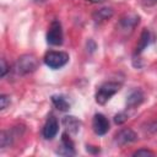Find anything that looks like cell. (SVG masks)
Here are the masks:
<instances>
[{
	"mask_svg": "<svg viewBox=\"0 0 157 157\" xmlns=\"http://www.w3.org/2000/svg\"><path fill=\"white\" fill-rule=\"evenodd\" d=\"M132 156H155V152L147 148H140L132 153Z\"/></svg>",
	"mask_w": 157,
	"mask_h": 157,
	"instance_id": "cell-18",
	"label": "cell"
},
{
	"mask_svg": "<svg viewBox=\"0 0 157 157\" xmlns=\"http://www.w3.org/2000/svg\"><path fill=\"white\" fill-rule=\"evenodd\" d=\"M94 146H87V151H90V152H99V148L98 147H96V148H93Z\"/></svg>",
	"mask_w": 157,
	"mask_h": 157,
	"instance_id": "cell-22",
	"label": "cell"
},
{
	"mask_svg": "<svg viewBox=\"0 0 157 157\" xmlns=\"http://www.w3.org/2000/svg\"><path fill=\"white\" fill-rule=\"evenodd\" d=\"M52 102H53V104L55 105V108L59 109V110H61V112H66V110H69V108H70L69 102H67L63 96H53V97H52Z\"/></svg>",
	"mask_w": 157,
	"mask_h": 157,
	"instance_id": "cell-14",
	"label": "cell"
},
{
	"mask_svg": "<svg viewBox=\"0 0 157 157\" xmlns=\"http://www.w3.org/2000/svg\"><path fill=\"white\" fill-rule=\"evenodd\" d=\"M144 98H145V96L141 90H132L126 97V105L130 108L137 107L144 102Z\"/></svg>",
	"mask_w": 157,
	"mask_h": 157,
	"instance_id": "cell-12",
	"label": "cell"
},
{
	"mask_svg": "<svg viewBox=\"0 0 157 157\" xmlns=\"http://www.w3.org/2000/svg\"><path fill=\"white\" fill-rule=\"evenodd\" d=\"M58 130H59V124H58V120L55 117H49L48 120L45 121L44 126H43V137L47 139V140H52L55 137V135L58 134Z\"/></svg>",
	"mask_w": 157,
	"mask_h": 157,
	"instance_id": "cell-7",
	"label": "cell"
},
{
	"mask_svg": "<svg viewBox=\"0 0 157 157\" xmlns=\"http://www.w3.org/2000/svg\"><path fill=\"white\" fill-rule=\"evenodd\" d=\"M141 1V4L144 5V6H153V5H156L157 4V0H140Z\"/></svg>",
	"mask_w": 157,
	"mask_h": 157,
	"instance_id": "cell-21",
	"label": "cell"
},
{
	"mask_svg": "<svg viewBox=\"0 0 157 157\" xmlns=\"http://www.w3.org/2000/svg\"><path fill=\"white\" fill-rule=\"evenodd\" d=\"M90 2H93V4H101V2H104L107 0H88Z\"/></svg>",
	"mask_w": 157,
	"mask_h": 157,
	"instance_id": "cell-23",
	"label": "cell"
},
{
	"mask_svg": "<svg viewBox=\"0 0 157 157\" xmlns=\"http://www.w3.org/2000/svg\"><path fill=\"white\" fill-rule=\"evenodd\" d=\"M11 103V99H10V96L7 94H1L0 96V109L4 110L7 108V105H10Z\"/></svg>",
	"mask_w": 157,
	"mask_h": 157,
	"instance_id": "cell-16",
	"label": "cell"
},
{
	"mask_svg": "<svg viewBox=\"0 0 157 157\" xmlns=\"http://www.w3.org/2000/svg\"><path fill=\"white\" fill-rule=\"evenodd\" d=\"M12 140H13V137H12V134L10 131H5V130L1 131V134H0V146H1V148L9 147L12 144Z\"/></svg>",
	"mask_w": 157,
	"mask_h": 157,
	"instance_id": "cell-15",
	"label": "cell"
},
{
	"mask_svg": "<svg viewBox=\"0 0 157 157\" xmlns=\"http://www.w3.org/2000/svg\"><path fill=\"white\" fill-rule=\"evenodd\" d=\"M113 15H114V11L112 7H102V9L96 10L92 13V18L96 23H102V22L112 18Z\"/></svg>",
	"mask_w": 157,
	"mask_h": 157,
	"instance_id": "cell-11",
	"label": "cell"
},
{
	"mask_svg": "<svg viewBox=\"0 0 157 157\" xmlns=\"http://www.w3.org/2000/svg\"><path fill=\"white\" fill-rule=\"evenodd\" d=\"M114 140H115V144H118L119 146H124V145L135 142L137 140V135L131 129H123V130H120L115 135V139Z\"/></svg>",
	"mask_w": 157,
	"mask_h": 157,
	"instance_id": "cell-6",
	"label": "cell"
},
{
	"mask_svg": "<svg viewBox=\"0 0 157 157\" xmlns=\"http://www.w3.org/2000/svg\"><path fill=\"white\" fill-rule=\"evenodd\" d=\"M63 125L69 134H77L81 126V121L74 115H66L63 118Z\"/></svg>",
	"mask_w": 157,
	"mask_h": 157,
	"instance_id": "cell-10",
	"label": "cell"
},
{
	"mask_svg": "<svg viewBox=\"0 0 157 157\" xmlns=\"http://www.w3.org/2000/svg\"><path fill=\"white\" fill-rule=\"evenodd\" d=\"M15 67L18 75H27L38 67V60L32 54H23L17 59Z\"/></svg>",
	"mask_w": 157,
	"mask_h": 157,
	"instance_id": "cell-2",
	"label": "cell"
},
{
	"mask_svg": "<svg viewBox=\"0 0 157 157\" xmlns=\"http://www.w3.org/2000/svg\"><path fill=\"white\" fill-rule=\"evenodd\" d=\"M139 22H140L139 15H136V13H126L120 18L119 25H120V27L123 29H132L139 25Z\"/></svg>",
	"mask_w": 157,
	"mask_h": 157,
	"instance_id": "cell-9",
	"label": "cell"
},
{
	"mask_svg": "<svg viewBox=\"0 0 157 157\" xmlns=\"http://www.w3.org/2000/svg\"><path fill=\"white\" fill-rule=\"evenodd\" d=\"M47 42L50 45H60L63 43V29L58 20H54L50 23L49 31L47 33Z\"/></svg>",
	"mask_w": 157,
	"mask_h": 157,
	"instance_id": "cell-4",
	"label": "cell"
},
{
	"mask_svg": "<svg viewBox=\"0 0 157 157\" xmlns=\"http://www.w3.org/2000/svg\"><path fill=\"white\" fill-rule=\"evenodd\" d=\"M58 153L64 155V156L75 155V145H74L72 140L70 139V136L67 135V132H63V135H61V147H60V150H58Z\"/></svg>",
	"mask_w": 157,
	"mask_h": 157,
	"instance_id": "cell-8",
	"label": "cell"
},
{
	"mask_svg": "<svg viewBox=\"0 0 157 157\" xmlns=\"http://www.w3.org/2000/svg\"><path fill=\"white\" fill-rule=\"evenodd\" d=\"M92 128H93V131H94L97 135L102 136V135H104V134L108 132V130H109V121H108V119H107L103 114L97 113V114H94V117H93Z\"/></svg>",
	"mask_w": 157,
	"mask_h": 157,
	"instance_id": "cell-5",
	"label": "cell"
},
{
	"mask_svg": "<svg viewBox=\"0 0 157 157\" xmlns=\"http://www.w3.org/2000/svg\"><path fill=\"white\" fill-rule=\"evenodd\" d=\"M33 1H34V2H44L45 0H33Z\"/></svg>",
	"mask_w": 157,
	"mask_h": 157,
	"instance_id": "cell-24",
	"label": "cell"
},
{
	"mask_svg": "<svg viewBox=\"0 0 157 157\" xmlns=\"http://www.w3.org/2000/svg\"><path fill=\"white\" fill-rule=\"evenodd\" d=\"M126 120H128V115H126L125 113H118V114H115V117H114V121H115V124H118V125L124 124Z\"/></svg>",
	"mask_w": 157,
	"mask_h": 157,
	"instance_id": "cell-17",
	"label": "cell"
},
{
	"mask_svg": "<svg viewBox=\"0 0 157 157\" xmlns=\"http://www.w3.org/2000/svg\"><path fill=\"white\" fill-rule=\"evenodd\" d=\"M145 129L147 131H150V132H156L157 131V120H153V121L147 123V125H146Z\"/></svg>",
	"mask_w": 157,
	"mask_h": 157,
	"instance_id": "cell-19",
	"label": "cell"
},
{
	"mask_svg": "<svg viewBox=\"0 0 157 157\" xmlns=\"http://www.w3.org/2000/svg\"><path fill=\"white\" fill-rule=\"evenodd\" d=\"M69 61V54L65 52H48L44 55V64L50 69H60Z\"/></svg>",
	"mask_w": 157,
	"mask_h": 157,
	"instance_id": "cell-3",
	"label": "cell"
},
{
	"mask_svg": "<svg viewBox=\"0 0 157 157\" xmlns=\"http://www.w3.org/2000/svg\"><path fill=\"white\" fill-rule=\"evenodd\" d=\"M7 71H9V66L5 61V59H1V77H4Z\"/></svg>",
	"mask_w": 157,
	"mask_h": 157,
	"instance_id": "cell-20",
	"label": "cell"
},
{
	"mask_svg": "<svg viewBox=\"0 0 157 157\" xmlns=\"http://www.w3.org/2000/svg\"><path fill=\"white\" fill-rule=\"evenodd\" d=\"M120 87H121V83L114 82V81H108L102 83L97 90L96 102L98 104H105L110 99V97H113L117 92H119Z\"/></svg>",
	"mask_w": 157,
	"mask_h": 157,
	"instance_id": "cell-1",
	"label": "cell"
},
{
	"mask_svg": "<svg viewBox=\"0 0 157 157\" xmlns=\"http://www.w3.org/2000/svg\"><path fill=\"white\" fill-rule=\"evenodd\" d=\"M150 38H151L150 32H148L147 29H144L142 33H141V36H140V42H139V44H137V47H136V54H137V55L141 54V53L147 48V45H148V43H150Z\"/></svg>",
	"mask_w": 157,
	"mask_h": 157,
	"instance_id": "cell-13",
	"label": "cell"
}]
</instances>
